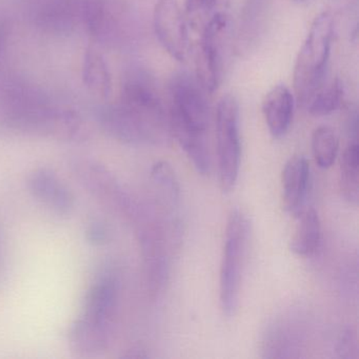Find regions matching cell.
<instances>
[{
  "label": "cell",
  "mask_w": 359,
  "mask_h": 359,
  "mask_svg": "<svg viewBox=\"0 0 359 359\" xmlns=\"http://www.w3.org/2000/svg\"><path fill=\"white\" fill-rule=\"evenodd\" d=\"M169 125L171 133L201 175L211 168L207 131L210 125L208 93L188 72H177L170 79Z\"/></svg>",
  "instance_id": "1"
},
{
  "label": "cell",
  "mask_w": 359,
  "mask_h": 359,
  "mask_svg": "<svg viewBox=\"0 0 359 359\" xmlns=\"http://www.w3.org/2000/svg\"><path fill=\"white\" fill-rule=\"evenodd\" d=\"M118 269L108 266L92 285L83 313L71 330V342L83 354L102 352L112 336L121 297Z\"/></svg>",
  "instance_id": "2"
},
{
  "label": "cell",
  "mask_w": 359,
  "mask_h": 359,
  "mask_svg": "<svg viewBox=\"0 0 359 359\" xmlns=\"http://www.w3.org/2000/svg\"><path fill=\"white\" fill-rule=\"evenodd\" d=\"M333 18L329 13L317 16L300 49L294 67L293 85L298 102L306 107L325 83L333 41Z\"/></svg>",
  "instance_id": "3"
},
{
  "label": "cell",
  "mask_w": 359,
  "mask_h": 359,
  "mask_svg": "<svg viewBox=\"0 0 359 359\" xmlns=\"http://www.w3.org/2000/svg\"><path fill=\"white\" fill-rule=\"evenodd\" d=\"M250 239L249 218L241 210H232L226 222L219 280L220 306L228 317L234 316L238 306Z\"/></svg>",
  "instance_id": "4"
},
{
  "label": "cell",
  "mask_w": 359,
  "mask_h": 359,
  "mask_svg": "<svg viewBox=\"0 0 359 359\" xmlns=\"http://www.w3.org/2000/svg\"><path fill=\"white\" fill-rule=\"evenodd\" d=\"M216 142L220 186L224 192H231L238 180L241 157L239 106L234 96H222L218 102Z\"/></svg>",
  "instance_id": "5"
},
{
  "label": "cell",
  "mask_w": 359,
  "mask_h": 359,
  "mask_svg": "<svg viewBox=\"0 0 359 359\" xmlns=\"http://www.w3.org/2000/svg\"><path fill=\"white\" fill-rule=\"evenodd\" d=\"M229 20L224 14L215 13L201 31L195 65L196 79L203 89L213 93L222 83L224 73V39Z\"/></svg>",
  "instance_id": "6"
},
{
  "label": "cell",
  "mask_w": 359,
  "mask_h": 359,
  "mask_svg": "<svg viewBox=\"0 0 359 359\" xmlns=\"http://www.w3.org/2000/svg\"><path fill=\"white\" fill-rule=\"evenodd\" d=\"M153 26L161 47L178 62L189 54V32L186 18L177 0H158L153 12Z\"/></svg>",
  "instance_id": "7"
},
{
  "label": "cell",
  "mask_w": 359,
  "mask_h": 359,
  "mask_svg": "<svg viewBox=\"0 0 359 359\" xmlns=\"http://www.w3.org/2000/svg\"><path fill=\"white\" fill-rule=\"evenodd\" d=\"M299 315H281L273 321L264 333V356L269 358H287L295 357L294 353L299 352L304 337V327Z\"/></svg>",
  "instance_id": "8"
},
{
  "label": "cell",
  "mask_w": 359,
  "mask_h": 359,
  "mask_svg": "<svg viewBox=\"0 0 359 359\" xmlns=\"http://www.w3.org/2000/svg\"><path fill=\"white\" fill-rule=\"evenodd\" d=\"M310 182V165L304 156H293L285 163L281 173L283 207L297 216L304 208Z\"/></svg>",
  "instance_id": "9"
},
{
  "label": "cell",
  "mask_w": 359,
  "mask_h": 359,
  "mask_svg": "<svg viewBox=\"0 0 359 359\" xmlns=\"http://www.w3.org/2000/svg\"><path fill=\"white\" fill-rule=\"evenodd\" d=\"M262 113L271 135L275 138L283 137L293 121V94L285 86H275L264 97Z\"/></svg>",
  "instance_id": "10"
},
{
  "label": "cell",
  "mask_w": 359,
  "mask_h": 359,
  "mask_svg": "<svg viewBox=\"0 0 359 359\" xmlns=\"http://www.w3.org/2000/svg\"><path fill=\"white\" fill-rule=\"evenodd\" d=\"M31 192L39 201L58 214L70 213L73 197L55 174L48 170H39L30 178Z\"/></svg>",
  "instance_id": "11"
},
{
  "label": "cell",
  "mask_w": 359,
  "mask_h": 359,
  "mask_svg": "<svg viewBox=\"0 0 359 359\" xmlns=\"http://www.w3.org/2000/svg\"><path fill=\"white\" fill-rule=\"evenodd\" d=\"M151 180L154 186L155 205L169 213L180 214V187L171 165L165 161L155 163Z\"/></svg>",
  "instance_id": "12"
},
{
  "label": "cell",
  "mask_w": 359,
  "mask_h": 359,
  "mask_svg": "<svg viewBox=\"0 0 359 359\" xmlns=\"http://www.w3.org/2000/svg\"><path fill=\"white\" fill-rule=\"evenodd\" d=\"M297 218V226L290 243V249L296 255L308 257L316 252L320 243V219L314 209L302 210Z\"/></svg>",
  "instance_id": "13"
},
{
  "label": "cell",
  "mask_w": 359,
  "mask_h": 359,
  "mask_svg": "<svg viewBox=\"0 0 359 359\" xmlns=\"http://www.w3.org/2000/svg\"><path fill=\"white\" fill-rule=\"evenodd\" d=\"M340 190L351 205L359 201V150L357 142L346 147L340 158Z\"/></svg>",
  "instance_id": "14"
},
{
  "label": "cell",
  "mask_w": 359,
  "mask_h": 359,
  "mask_svg": "<svg viewBox=\"0 0 359 359\" xmlns=\"http://www.w3.org/2000/svg\"><path fill=\"white\" fill-rule=\"evenodd\" d=\"M344 89L338 81H327L306 104V110L313 116L321 117L332 114L341 106Z\"/></svg>",
  "instance_id": "15"
},
{
  "label": "cell",
  "mask_w": 359,
  "mask_h": 359,
  "mask_svg": "<svg viewBox=\"0 0 359 359\" xmlns=\"http://www.w3.org/2000/svg\"><path fill=\"white\" fill-rule=\"evenodd\" d=\"M312 151L319 168L332 167L338 153V138L334 130L325 126L317 128L313 132Z\"/></svg>",
  "instance_id": "16"
},
{
  "label": "cell",
  "mask_w": 359,
  "mask_h": 359,
  "mask_svg": "<svg viewBox=\"0 0 359 359\" xmlns=\"http://www.w3.org/2000/svg\"><path fill=\"white\" fill-rule=\"evenodd\" d=\"M216 4L217 0H184V11L191 26L201 32L215 14Z\"/></svg>",
  "instance_id": "17"
},
{
  "label": "cell",
  "mask_w": 359,
  "mask_h": 359,
  "mask_svg": "<svg viewBox=\"0 0 359 359\" xmlns=\"http://www.w3.org/2000/svg\"><path fill=\"white\" fill-rule=\"evenodd\" d=\"M86 77L90 86L95 85L100 92H107L109 88V74L102 58L88 55L86 65Z\"/></svg>",
  "instance_id": "18"
},
{
  "label": "cell",
  "mask_w": 359,
  "mask_h": 359,
  "mask_svg": "<svg viewBox=\"0 0 359 359\" xmlns=\"http://www.w3.org/2000/svg\"><path fill=\"white\" fill-rule=\"evenodd\" d=\"M337 353L344 359H356L358 357V340L356 332L346 329L342 332L337 342Z\"/></svg>",
  "instance_id": "19"
},
{
  "label": "cell",
  "mask_w": 359,
  "mask_h": 359,
  "mask_svg": "<svg viewBox=\"0 0 359 359\" xmlns=\"http://www.w3.org/2000/svg\"><path fill=\"white\" fill-rule=\"evenodd\" d=\"M90 241H94V243H102L106 241L107 233L106 229L104 226L100 224H95L92 226L91 230L89 231Z\"/></svg>",
  "instance_id": "20"
},
{
  "label": "cell",
  "mask_w": 359,
  "mask_h": 359,
  "mask_svg": "<svg viewBox=\"0 0 359 359\" xmlns=\"http://www.w3.org/2000/svg\"><path fill=\"white\" fill-rule=\"evenodd\" d=\"M296 3H304L306 0H295Z\"/></svg>",
  "instance_id": "21"
}]
</instances>
